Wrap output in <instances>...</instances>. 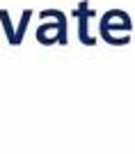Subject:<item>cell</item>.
I'll use <instances>...</instances> for the list:
<instances>
[{"instance_id": "6da1fadb", "label": "cell", "mask_w": 135, "mask_h": 154, "mask_svg": "<svg viewBox=\"0 0 135 154\" xmlns=\"http://www.w3.org/2000/svg\"><path fill=\"white\" fill-rule=\"evenodd\" d=\"M117 19H131L128 12L124 9H108V12L101 16V23H98V35L103 37V42H108L110 46H126L131 44V35H124V37H115L112 30H124V32H133V21H119Z\"/></svg>"}, {"instance_id": "7a4b0ae2", "label": "cell", "mask_w": 135, "mask_h": 154, "mask_svg": "<svg viewBox=\"0 0 135 154\" xmlns=\"http://www.w3.org/2000/svg\"><path fill=\"white\" fill-rule=\"evenodd\" d=\"M71 16L78 21V39H80V44L96 46V37H92L90 30H87V21H90L92 16H96V9H92V5L87 0H80V2L71 9Z\"/></svg>"}, {"instance_id": "3957f363", "label": "cell", "mask_w": 135, "mask_h": 154, "mask_svg": "<svg viewBox=\"0 0 135 154\" xmlns=\"http://www.w3.org/2000/svg\"><path fill=\"white\" fill-rule=\"evenodd\" d=\"M39 16L41 19H55V23H57V44L60 46H66L69 44V28H66V16L62 9H57V7H51V9H41L39 12Z\"/></svg>"}, {"instance_id": "277c9868", "label": "cell", "mask_w": 135, "mask_h": 154, "mask_svg": "<svg viewBox=\"0 0 135 154\" xmlns=\"http://www.w3.org/2000/svg\"><path fill=\"white\" fill-rule=\"evenodd\" d=\"M0 23H2V28H5V35H7L9 46H16V28L12 26V16H9L7 9H0Z\"/></svg>"}, {"instance_id": "5b68a950", "label": "cell", "mask_w": 135, "mask_h": 154, "mask_svg": "<svg viewBox=\"0 0 135 154\" xmlns=\"http://www.w3.org/2000/svg\"><path fill=\"white\" fill-rule=\"evenodd\" d=\"M30 19H32V9H25V12L21 14V21H19V26H16V46L23 44V37H25V30L30 26Z\"/></svg>"}]
</instances>
